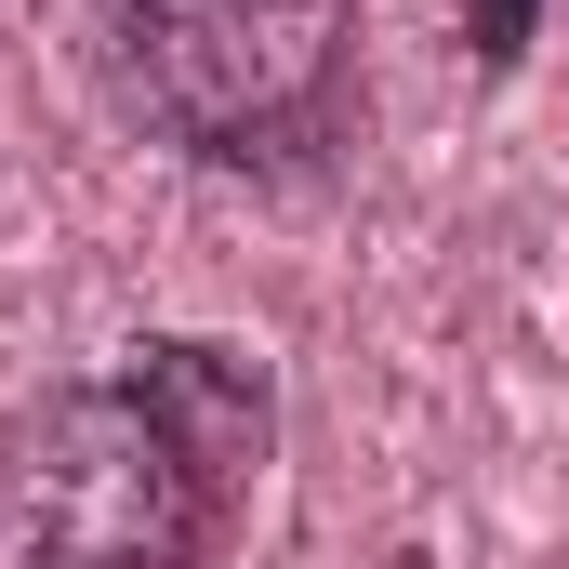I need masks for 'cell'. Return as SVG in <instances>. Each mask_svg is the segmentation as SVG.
<instances>
[{"label":"cell","mask_w":569,"mask_h":569,"mask_svg":"<svg viewBox=\"0 0 569 569\" xmlns=\"http://www.w3.org/2000/svg\"><path fill=\"white\" fill-rule=\"evenodd\" d=\"M530 27H543V0H463V40H477V67H517V53H530Z\"/></svg>","instance_id":"3957f363"},{"label":"cell","mask_w":569,"mask_h":569,"mask_svg":"<svg viewBox=\"0 0 569 569\" xmlns=\"http://www.w3.org/2000/svg\"><path fill=\"white\" fill-rule=\"evenodd\" d=\"M358 0H93V80L172 159H305L345 120Z\"/></svg>","instance_id":"7a4b0ae2"},{"label":"cell","mask_w":569,"mask_h":569,"mask_svg":"<svg viewBox=\"0 0 569 569\" xmlns=\"http://www.w3.org/2000/svg\"><path fill=\"white\" fill-rule=\"evenodd\" d=\"M279 450V385L239 345H133L93 385H53L0 437L13 569H226L252 477Z\"/></svg>","instance_id":"6da1fadb"}]
</instances>
